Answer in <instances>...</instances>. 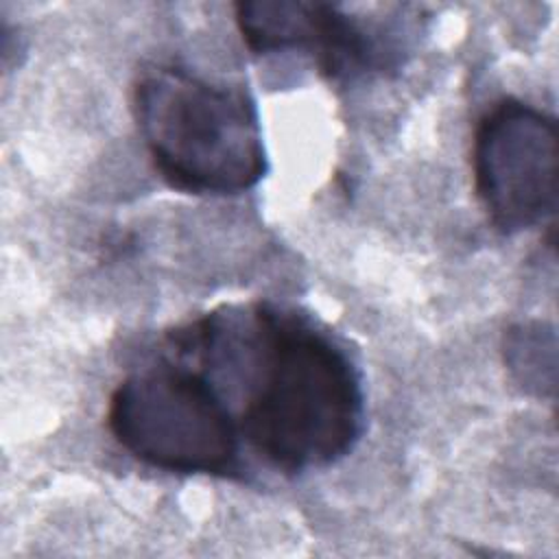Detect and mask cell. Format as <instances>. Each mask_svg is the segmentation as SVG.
I'll return each mask as SVG.
<instances>
[{
  "mask_svg": "<svg viewBox=\"0 0 559 559\" xmlns=\"http://www.w3.org/2000/svg\"><path fill=\"white\" fill-rule=\"evenodd\" d=\"M260 376L240 430L282 472L328 467L347 456L365 426V393L349 356L308 323L269 306L253 312Z\"/></svg>",
  "mask_w": 559,
  "mask_h": 559,
  "instance_id": "obj_1",
  "label": "cell"
},
{
  "mask_svg": "<svg viewBox=\"0 0 559 559\" xmlns=\"http://www.w3.org/2000/svg\"><path fill=\"white\" fill-rule=\"evenodd\" d=\"M133 114L159 177L190 194H238L266 173L253 98L179 66H157L133 87Z\"/></svg>",
  "mask_w": 559,
  "mask_h": 559,
  "instance_id": "obj_2",
  "label": "cell"
},
{
  "mask_svg": "<svg viewBox=\"0 0 559 559\" xmlns=\"http://www.w3.org/2000/svg\"><path fill=\"white\" fill-rule=\"evenodd\" d=\"M107 426L135 461L170 474L238 472V428L205 376L155 365L111 393Z\"/></svg>",
  "mask_w": 559,
  "mask_h": 559,
  "instance_id": "obj_3",
  "label": "cell"
},
{
  "mask_svg": "<svg viewBox=\"0 0 559 559\" xmlns=\"http://www.w3.org/2000/svg\"><path fill=\"white\" fill-rule=\"evenodd\" d=\"M557 120L518 98L493 103L472 144L474 192L500 234L544 225L557 212Z\"/></svg>",
  "mask_w": 559,
  "mask_h": 559,
  "instance_id": "obj_4",
  "label": "cell"
},
{
  "mask_svg": "<svg viewBox=\"0 0 559 559\" xmlns=\"http://www.w3.org/2000/svg\"><path fill=\"white\" fill-rule=\"evenodd\" d=\"M234 20L251 52H306L330 79H349L384 68L389 59L373 33L336 4L304 0L238 2Z\"/></svg>",
  "mask_w": 559,
  "mask_h": 559,
  "instance_id": "obj_5",
  "label": "cell"
},
{
  "mask_svg": "<svg viewBox=\"0 0 559 559\" xmlns=\"http://www.w3.org/2000/svg\"><path fill=\"white\" fill-rule=\"evenodd\" d=\"M502 358L515 384L535 397H555L557 334L546 321L511 325L502 338Z\"/></svg>",
  "mask_w": 559,
  "mask_h": 559,
  "instance_id": "obj_6",
  "label": "cell"
}]
</instances>
